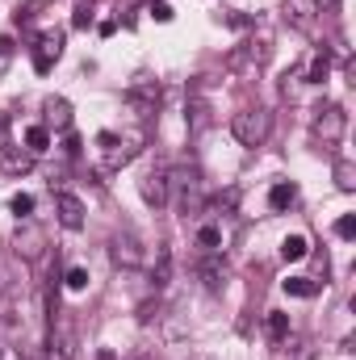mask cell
<instances>
[{"label":"cell","mask_w":356,"mask_h":360,"mask_svg":"<svg viewBox=\"0 0 356 360\" xmlns=\"http://www.w3.org/2000/svg\"><path fill=\"white\" fill-rule=\"evenodd\" d=\"M231 134L243 143V147H260L268 139V109H239L235 117H231Z\"/></svg>","instance_id":"1"},{"label":"cell","mask_w":356,"mask_h":360,"mask_svg":"<svg viewBox=\"0 0 356 360\" xmlns=\"http://www.w3.org/2000/svg\"><path fill=\"white\" fill-rule=\"evenodd\" d=\"M139 197H143L151 210H164V205H168L172 180H168V168H164V164H155V168H147V172L139 176Z\"/></svg>","instance_id":"2"},{"label":"cell","mask_w":356,"mask_h":360,"mask_svg":"<svg viewBox=\"0 0 356 360\" xmlns=\"http://www.w3.org/2000/svg\"><path fill=\"white\" fill-rule=\"evenodd\" d=\"M344 130H348V113H344L340 105H319V109H314V134H319L327 147L340 143Z\"/></svg>","instance_id":"3"},{"label":"cell","mask_w":356,"mask_h":360,"mask_svg":"<svg viewBox=\"0 0 356 360\" xmlns=\"http://www.w3.org/2000/svg\"><path fill=\"white\" fill-rule=\"evenodd\" d=\"M109 256H113V264H117V269H139V264L147 260V252H143V239H139L134 231H122V235H113V243H109Z\"/></svg>","instance_id":"4"},{"label":"cell","mask_w":356,"mask_h":360,"mask_svg":"<svg viewBox=\"0 0 356 360\" xmlns=\"http://www.w3.org/2000/svg\"><path fill=\"white\" fill-rule=\"evenodd\" d=\"M13 252H17L21 260H42V252H46V231L25 218V222L17 226V235H13Z\"/></svg>","instance_id":"5"},{"label":"cell","mask_w":356,"mask_h":360,"mask_svg":"<svg viewBox=\"0 0 356 360\" xmlns=\"http://www.w3.org/2000/svg\"><path fill=\"white\" fill-rule=\"evenodd\" d=\"M281 17H285V25L310 34L314 21H319V0H285V4H281Z\"/></svg>","instance_id":"6"},{"label":"cell","mask_w":356,"mask_h":360,"mask_svg":"<svg viewBox=\"0 0 356 360\" xmlns=\"http://www.w3.org/2000/svg\"><path fill=\"white\" fill-rule=\"evenodd\" d=\"M168 180L180 188L184 214H197L201 210V176H197V168H177V172H168Z\"/></svg>","instance_id":"7"},{"label":"cell","mask_w":356,"mask_h":360,"mask_svg":"<svg viewBox=\"0 0 356 360\" xmlns=\"http://www.w3.org/2000/svg\"><path fill=\"white\" fill-rule=\"evenodd\" d=\"M59 55H63V34H59V30H55V34H42V38H38V46H34V72H42V76H46V72H51V63H55Z\"/></svg>","instance_id":"8"},{"label":"cell","mask_w":356,"mask_h":360,"mask_svg":"<svg viewBox=\"0 0 356 360\" xmlns=\"http://www.w3.org/2000/svg\"><path fill=\"white\" fill-rule=\"evenodd\" d=\"M55 214H59V222H63L68 231H80V226H84V201H80L76 193H59V197H55Z\"/></svg>","instance_id":"9"},{"label":"cell","mask_w":356,"mask_h":360,"mask_svg":"<svg viewBox=\"0 0 356 360\" xmlns=\"http://www.w3.org/2000/svg\"><path fill=\"white\" fill-rule=\"evenodd\" d=\"M46 122H51L55 130H72V105H68L63 96H51V101H46Z\"/></svg>","instance_id":"10"},{"label":"cell","mask_w":356,"mask_h":360,"mask_svg":"<svg viewBox=\"0 0 356 360\" xmlns=\"http://www.w3.org/2000/svg\"><path fill=\"white\" fill-rule=\"evenodd\" d=\"M197 272H201V281H205V289H210V293H218V289L227 285V264H222L218 256H210Z\"/></svg>","instance_id":"11"},{"label":"cell","mask_w":356,"mask_h":360,"mask_svg":"<svg viewBox=\"0 0 356 360\" xmlns=\"http://www.w3.org/2000/svg\"><path fill=\"white\" fill-rule=\"evenodd\" d=\"M168 276H172V252H168V248L160 243V248H155V269H151V285H155V289H164V285H168Z\"/></svg>","instance_id":"12"},{"label":"cell","mask_w":356,"mask_h":360,"mask_svg":"<svg viewBox=\"0 0 356 360\" xmlns=\"http://www.w3.org/2000/svg\"><path fill=\"white\" fill-rule=\"evenodd\" d=\"M298 201V188L289 184V180H281V184H272V193H268V205L272 210H289Z\"/></svg>","instance_id":"13"},{"label":"cell","mask_w":356,"mask_h":360,"mask_svg":"<svg viewBox=\"0 0 356 360\" xmlns=\"http://www.w3.org/2000/svg\"><path fill=\"white\" fill-rule=\"evenodd\" d=\"M197 243H201L210 256H218V252H222V226H218V222H205V226L197 231Z\"/></svg>","instance_id":"14"},{"label":"cell","mask_w":356,"mask_h":360,"mask_svg":"<svg viewBox=\"0 0 356 360\" xmlns=\"http://www.w3.org/2000/svg\"><path fill=\"white\" fill-rule=\"evenodd\" d=\"M306 252H310L306 235H285V243H281V256H285V260H302Z\"/></svg>","instance_id":"15"},{"label":"cell","mask_w":356,"mask_h":360,"mask_svg":"<svg viewBox=\"0 0 356 360\" xmlns=\"http://www.w3.org/2000/svg\"><path fill=\"white\" fill-rule=\"evenodd\" d=\"M285 293H289V297H314L319 285H314L310 276H289V281H285Z\"/></svg>","instance_id":"16"},{"label":"cell","mask_w":356,"mask_h":360,"mask_svg":"<svg viewBox=\"0 0 356 360\" xmlns=\"http://www.w3.org/2000/svg\"><path fill=\"white\" fill-rule=\"evenodd\" d=\"M25 147H30V151H46V147H51L46 126H30V130H25Z\"/></svg>","instance_id":"17"},{"label":"cell","mask_w":356,"mask_h":360,"mask_svg":"<svg viewBox=\"0 0 356 360\" xmlns=\"http://www.w3.org/2000/svg\"><path fill=\"white\" fill-rule=\"evenodd\" d=\"M8 214H13V218H21V222H25V218H30V214H34V197H30V193H17V197H13V201H8Z\"/></svg>","instance_id":"18"},{"label":"cell","mask_w":356,"mask_h":360,"mask_svg":"<svg viewBox=\"0 0 356 360\" xmlns=\"http://www.w3.org/2000/svg\"><path fill=\"white\" fill-rule=\"evenodd\" d=\"M336 184H340L344 193H352V188H356V168L348 164V160H340V164H336Z\"/></svg>","instance_id":"19"},{"label":"cell","mask_w":356,"mask_h":360,"mask_svg":"<svg viewBox=\"0 0 356 360\" xmlns=\"http://www.w3.org/2000/svg\"><path fill=\"white\" fill-rule=\"evenodd\" d=\"M268 335H272V340H285V335H289V314L272 310V314H268Z\"/></svg>","instance_id":"20"},{"label":"cell","mask_w":356,"mask_h":360,"mask_svg":"<svg viewBox=\"0 0 356 360\" xmlns=\"http://www.w3.org/2000/svg\"><path fill=\"white\" fill-rule=\"evenodd\" d=\"M327 72H331V63H327V55H314V63H310V72H306V80H310V84H323V80H327Z\"/></svg>","instance_id":"21"},{"label":"cell","mask_w":356,"mask_h":360,"mask_svg":"<svg viewBox=\"0 0 356 360\" xmlns=\"http://www.w3.org/2000/svg\"><path fill=\"white\" fill-rule=\"evenodd\" d=\"M68 289H76V293L89 289V269H72L68 272Z\"/></svg>","instance_id":"22"},{"label":"cell","mask_w":356,"mask_h":360,"mask_svg":"<svg viewBox=\"0 0 356 360\" xmlns=\"http://www.w3.org/2000/svg\"><path fill=\"white\" fill-rule=\"evenodd\" d=\"M336 235H340V239H352L356 235V214H344V218L336 222Z\"/></svg>","instance_id":"23"},{"label":"cell","mask_w":356,"mask_h":360,"mask_svg":"<svg viewBox=\"0 0 356 360\" xmlns=\"http://www.w3.org/2000/svg\"><path fill=\"white\" fill-rule=\"evenodd\" d=\"M42 360H72V348H63V344H55L51 340V348H46V356Z\"/></svg>","instance_id":"24"},{"label":"cell","mask_w":356,"mask_h":360,"mask_svg":"<svg viewBox=\"0 0 356 360\" xmlns=\"http://www.w3.org/2000/svg\"><path fill=\"white\" fill-rule=\"evenodd\" d=\"M151 13H155V21H172V4H168V0H160Z\"/></svg>","instance_id":"25"},{"label":"cell","mask_w":356,"mask_h":360,"mask_svg":"<svg viewBox=\"0 0 356 360\" xmlns=\"http://www.w3.org/2000/svg\"><path fill=\"white\" fill-rule=\"evenodd\" d=\"M89 21H92V13L84 8V4H80V8H76V17H72V25H76V30H84Z\"/></svg>","instance_id":"26"},{"label":"cell","mask_w":356,"mask_h":360,"mask_svg":"<svg viewBox=\"0 0 356 360\" xmlns=\"http://www.w3.org/2000/svg\"><path fill=\"white\" fill-rule=\"evenodd\" d=\"M0 55H13V38H8V34L0 38Z\"/></svg>","instance_id":"27"},{"label":"cell","mask_w":356,"mask_h":360,"mask_svg":"<svg viewBox=\"0 0 356 360\" xmlns=\"http://www.w3.org/2000/svg\"><path fill=\"white\" fill-rule=\"evenodd\" d=\"M189 360H214V356H205V352H197V356H189Z\"/></svg>","instance_id":"28"}]
</instances>
